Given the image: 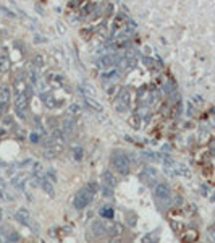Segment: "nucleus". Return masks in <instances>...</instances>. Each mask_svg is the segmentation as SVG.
Listing matches in <instances>:
<instances>
[{
  "label": "nucleus",
  "mask_w": 215,
  "mask_h": 243,
  "mask_svg": "<svg viewBox=\"0 0 215 243\" xmlns=\"http://www.w3.org/2000/svg\"><path fill=\"white\" fill-rule=\"evenodd\" d=\"M31 141H33V143H36V141H39V135H37V136H36V133H34V135H33V136H31Z\"/></svg>",
  "instance_id": "2eb2a0df"
},
{
  "label": "nucleus",
  "mask_w": 215,
  "mask_h": 243,
  "mask_svg": "<svg viewBox=\"0 0 215 243\" xmlns=\"http://www.w3.org/2000/svg\"><path fill=\"white\" fill-rule=\"evenodd\" d=\"M10 68V60L7 57H0V71H7Z\"/></svg>",
  "instance_id": "9b49d317"
},
{
  "label": "nucleus",
  "mask_w": 215,
  "mask_h": 243,
  "mask_svg": "<svg viewBox=\"0 0 215 243\" xmlns=\"http://www.w3.org/2000/svg\"><path fill=\"white\" fill-rule=\"evenodd\" d=\"M92 230H94L95 235L105 237V235H108V233L113 230V227H112L110 224H104V222H99V220H95V222H92Z\"/></svg>",
  "instance_id": "7ed1b4c3"
},
{
  "label": "nucleus",
  "mask_w": 215,
  "mask_h": 243,
  "mask_svg": "<svg viewBox=\"0 0 215 243\" xmlns=\"http://www.w3.org/2000/svg\"><path fill=\"white\" fill-rule=\"evenodd\" d=\"M92 196H94V185H91V186H84V188H81V190L76 193V196H75V207L76 209H84L86 206L89 204V201L92 199Z\"/></svg>",
  "instance_id": "f257e3e1"
},
{
  "label": "nucleus",
  "mask_w": 215,
  "mask_h": 243,
  "mask_svg": "<svg viewBox=\"0 0 215 243\" xmlns=\"http://www.w3.org/2000/svg\"><path fill=\"white\" fill-rule=\"evenodd\" d=\"M84 97H86V102H88L89 107H92L94 110H102V105L97 102V100L92 99V97H89V94H84Z\"/></svg>",
  "instance_id": "1a4fd4ad"
},
{
  "label": "nucleus",
  "mask_w": 215,
  "mask_h": 243,
  "mask_svg": "<svg viewBox=\"0 0 215 243\" xmlns=\"http://www.w3.org/2000/svg\"><path fill=\"white\" fill-rule=\"evenodd\" d=\"M154 196H155L159 201H167L170 198V188H168V185L159 183L155 186V190H154Z\"/></svg>",
  "instance_id": "20e7f679"
},
{
  "label": "nucleus",
  "mask_w": 215,
  "mask_h": 243,
  "mask_svg": "<svg viewBox=\"0 0 215 243\" xmlns=\"http://www.w3.org/2000/svg\"><path fill=\"white\" fill-rule=\"evenodd\" d=\"M8 96H10V89H8V87H4V89L0 91V102H7Z\"/></svg>",
  "instance_id": "f8f14e48"
},
{
  "label": "nucleus",
  "mask_w": 215,
  "mask_h": 243,
  "mask_svg": "<svg viewBox=\"0 0 215 243\" xmlns=\"http://www.w3.org/2000/svg\"><path fill=\"white\" fill-rule=\"evenodd\" d=\"M16 219L20 220L21 224H28L29 222V212H28L26 209H20L16 212Z\"/></svg>",
  "instance_id": "6e6552de"
},
{
  "label": "nucleus",
  "mask_w": 215,
  "mask_h": 243,
  "mask_svg": "<svg viewBox=\"0 0 215 243\" xmlns=\"http://www.w3.org/2000/svg\"><path fill=\"white\" fill-rule=\"evenodd\" d=\"M11 183L16 188H24V183H26V178H24L23 173H16L13 178H11Z\"/></svg>",
  "instance_id": "0eeeda50"
},
{
  "label": "nucleus",
  "mask_w": 215,
  "mask_h": 243,
  "mask_svg": "<svg viewBox=\"0 0 215 243\" xmlns=\"http://www.w3.org/2000/svg\"><path fill=\"white\" fill-rule=\"evenodd\" d=\"M75 159H76V161H81V159H83V149L81 148H78L75 151Z\"/></svg>",
  "instance_id": "4468645a"
},
{
  "label": "nucleus",
  "mask_w": 215,
  "mask_h": 243,
  "mask_svg": "<svg viewBox=\"0 0 215 243\" xmlns=\"http://www.w3.org/2000/svg\"><path fill=\"white\" fill-rule=\"evenodd\" d=\"M112 164H113L115 170L121 175H126L128 172H130V161H128V157L120 151L112 154Z\"/></svg>",
  "instance_id": "f03ea898"
},
{
  "label": "nucleus",
  "mask_w": 215,
  "mask_h": 243,
  "mask_svg": "<svg viewBox=\"0 0 215 243\" xmlns=\"http://www.w3.org/2000/svg\"><path fill=\"white\" fill-rule=\"evenodd\" d=\"M0 217H2V214H0Z\"/></svg>",
  "instance_id": "f3484780"
},
{
  "label": "nucleus",
  "mask_w": 215,
  "mask_h": 243,
  "mask_svg": "<svg viewBox=\"0 0 215 243\" xmlns=\"http://www.w3.org/2000/svg\"><path fill=\"white\" fill-rule=\"evenodd\" d=\"M5 242H7V240H5V237L0 235V243H5Z\"/></svg>",
  "instance_id": "dca6fc26"
},
{
  "label": "nucleus",
  "mask_w": 215,
  "mask_h": 243,
  "mask_svg": "<svg viewBox=\"0 0 215 243\" xmlns=\"http://www.w3.org/2000/svg\"><path fill=\"white\" fill-rule=\"evenodd\" d=\"M0 199H2V201H11L10 194H8L4 188H0Z\"/></svg>",
  "instance_id": "ddd939ff"
},
{
  "label": "nucleus",
  "mask_w": 215,
  "mask_h": 243,
  "mask_svg": "<svg viewBox=\"0 0 215 243\" xmlns=\"http://www.w3.org/2000/svg\"><path fill=\"white\" fill-rule=\"evenodd\" d=\"M100 216L105 217V219H110V217H113V209H112V207H108V206L100 207Z\"/></svg>",
  "instance_id": "9d476101"
},
{
  "label": "nucleus",
  "mask_w": 215,
  "mask_h": 243,
  "mask_svg": "<svg viewBox=\"0 0 215 243\" xmlns=\"http://www.w3.org/2000/svg\"><path fill=\"white\" fill-rule=\"evenodd\" d=\"M102 181H104L105 186L108 188H115L117 186V178H115V173H112L110 170H105L102 173Z\"/></svg>",
  "instance_id": "39448f33"
},
{
  "label": "nucleus",
  "mask_w": 215,
  "mask_h": 243,
  "mask_svg": "<svg viewBox=\"0 0 215 243\" xmlns=\"http://www.w3.org/2000/svg\"><path fill=\"white\" fill-rule=\"evenodd\" d=\"M24 107H26V96H24V94H20L18 99H16V110H18V115L20 117L24 115V112H23Z\"/></svg>",
  "instance_id": "423d86ee"
}]
</instances>
